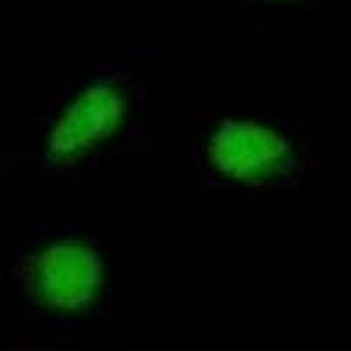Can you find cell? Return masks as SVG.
I'll use <instances>...</instances> for the list:
<instances>
[{
	"instance_id": "obj_1",
	"label": "cell",
	"mask_w": 351,
	"mask_h": 351,
	"mask_svg": "<svg viewBox=\"0 0 351 351\" xmlns=\"http://www.w3.org/2000/svg\"><path fill=\"white\" fill-rule=\"evenodd\" d=\"M211 167L227 180L263 184L281 180L295 167V148L272 125L252 118L219 121L208 139Z\"/></svg>"
},
{
	"instance_id": "obj_2",
	"label": "cell",
	"mask_w": 351,
	"mask_h": 351,
	"mask_svg": "<svg viewBox=\"0 0 351 351\" xmlns=\"http://www.w3.org/2000/svg\"><path fill=\"white\" fill-rule=\"evenodd\" d=\"M130 112L128 93L116 81H93L60 112L48 137V156L71 164L90 155L123 128Z\"/></svg>"
},
{
	"instance_id": "obj_3",
	"label": "cell",
	"mask_w": 351,
	"mask_h": 351,
	"mask_svg": "<svg viewBox=\"0 0 351 351\" xmlns=\"http://www.w3.org/2000/svg\"><path fill=\"white\" fill-rule=\"evenodd\" d=\"M30 278L37 299L46 307L83 313L102 295L106 269L100 253L88 243L60 241L36 256Z\"/></svg>"
}]
</instances>
